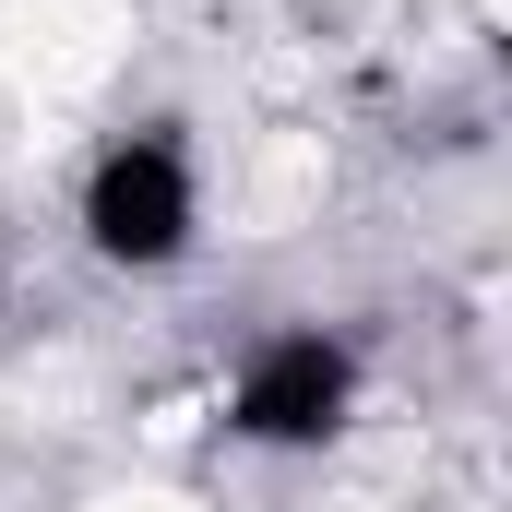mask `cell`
Instances as JSON below:
<instances>
[{"mask_svg":"<svg viewBox=\"0 0 512 512\" xmlns=\"http://www.w3.org/2000/svg\"><path fill=\"white\" fill-rule=\"evenodd\" d=\"M84 239L131 274H155V262L191 251V155L167 143V131H131L120 155L96 167V191H84Z\"/></svg>","mask_w":512,"mask_h":512,"instance_id":"1","label":"cell"},{"mask_svg":"<svg viewBox=\"0 0 512 512\" xmlns=\"http://www.w3.org/2000/svg\"><path fill=\"white\" fill-rule=\"evenodd\" d=\"M346 393H358V358H346L334 334H274V346H251L227 417H239L251 441H334V429H346Z\"/></svg>","mask_w":512,"mask_h":512,"instance_id":"2","label":"cell"}]
</instances>
